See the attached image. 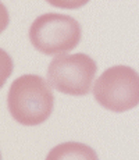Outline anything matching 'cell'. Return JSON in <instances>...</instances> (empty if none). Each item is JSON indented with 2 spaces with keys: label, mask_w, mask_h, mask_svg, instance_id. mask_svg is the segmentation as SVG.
<instances>
[{
  "label": "cell",
  "mask_w": 139,
  "mask_h": 160,
  "mask_svg": "<svg viewBox=\"0 0 139 160\" xmlns=\"http://www.w3.org/2000/svg\"><path fill=\"white\" fill-rule=\"evenodd\" d=\"M82 38L79 22L71 15L46 13L35 18L29 27V41L46 56L64 54L74 50Z\"/></svg>",
  "instance_id": "cell-2"
},
{
  "label": "cell",
  "mask_w": 139,
  "mask_h": 160,
  "mask_svg": "<svg viewBox=\"0 0 139 160\" xmlns=\"http://www.w3.org/2000/svg\"><path fill=\"white\" fill-rule=\"evenodd\" d=\"M7 107L11 117L21 125H41L53 113V91L41 75H21L10 85Z\"/></svg>",
  "instance_id": "cell-1"
},
{
  "label": "cell",
  "mask_w": 139,
  "mask_h": 160,
  "mask_svg": "<svg viewBox=\"0 0 139 160\" xmlns=\"http://www.w3.org/2000/svg\"><path fill=\"white\" fill-rule=\"evenodd\" d=\"M92 92L106 110L128 112L139 104V74L128 66H113L96 79Z\"/></svg>",
  "instance_id": "cell-3"
},
{
  "label": "cell",
  "mask_w": 139,
  "mask_h": 160,
  "mask_svg": "<svg viewBox=\"0 0 139 160\" xmlns=\"http://www.w3.org/2000/svg\"><path fill=\"white\" fill-rule=\"evenodd\" d=\"M97 64L85 53L60 54L50 61L47 81L53 89L70 96H85L92 91Z\"/></svg>",
  "instance_id": "cell-4"
},
{
  "label": "cell",
  "mask_w": 139,
  "mask_h": 160,
  "mask_svg": "<svg viewBox=\"0 0 139 160\" xmlns=\"http://www.w3.org/2000/svg\"><path fill=\"white\" fill-rule=\"evenodd\" d=\"M50 6L57 8H64V10H77L86 6L91 0H46Z\"/></svg>",
  "instance_id": "cell-6"
},
{
  "label": "cell",
  "mask_w": 139,
  "mask_h": 160,
  "mask_svg": "<svg viewBox=\"0 0 139 160\" xmlns=\"http://www.w3.org/2000/svg\"><path fill=\"white\" fill-rule=\"evenodd\" d=\"M45 160H99L96 150L82 142H64L54 146Z\"/></svg>",
  "instance_id": "cell-5"
}]
</instances>
